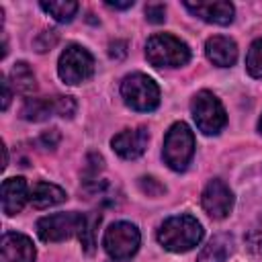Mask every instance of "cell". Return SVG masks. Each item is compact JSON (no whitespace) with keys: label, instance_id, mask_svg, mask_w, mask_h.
Returning a JSON list of instances; mask_svg holds the SVG:
<instances>
[{"label":"cell","instance_id":"1","mask_svg":"<svg viewBox=\"0 0 262 262\" xmlns=\"http://www.w3.org/2000/svg\"><path fill=\"white\" fill-rule=\"evenodd\" d=\"M203 237V225L192 215L168 217L158 229V242L170 252H188Z\"/></svg>","mask_w":262,"mask_h":262},{"label":"cell","instance_id":"2","mask_svg":"<svg viewBox=\"0 0 262 262\" xmlns=\"http://www.w3.org/2000/svg\"><path fill=\"white\" fill-rule=\"evenodd\" d=\"M145 57L156 68H180L188 63L190 49L170 33H156L145 43Z\"/></svg>","mask_w":262,"mask_h":262},{"label":"cell","instance_id":"3","mask_svg":"<svg viewBox=\"0 0 262 262\" xmlns=\"http://www.w3.org/2000/svg\"><path fill=\"white\" fill-rule=\"evenodd\" d=\"M121 96L127 106H131L133 111H139V113H149V111L158 108V104H160L158 84L141 72H135V74H129L123 78Z\"/></svg>","mask_w":262,"mask_h":262},{"label":"cell","instance_id":"4","mask_svg":"<svg viewBox=\"0 0 262 262\" xmlns=\"http://www.w3.org/2000/svg\"><path fill=\"white\" fill-rule=\"evenodd\" d=\"M162 156H164V162L176 172H182L188 166V162L194 156V133L186 123L180 121L168 129L164 137Z\"/></svg>","mask_w":262,"mask_h":262},{"label":"cell","instance_id":"5","mask_svg":"<svg viewBox=\"0 0 262 262\" xmlns=\"http://www.w3.org/2000/svg\"><path fill=\"white\" fill-rule=\"evenodd\" d=\"M190 111H192V119H194L199 131H203L205 135H217L227 123V115H225L223 104L209 90H201L192 98Z\"/></svg>","mask_w":262,"mask_h":262},{"label":"cell","instance_id":"6","mask_svg":"<svg viewBox=\"0 0 262 262\" xmlns=\"http://www.w3.org/2000/svg\"><path fill=\"white\" fill-rule=\"evenodd\" d=\"M139 244H141L139 229L129 221L113 223L102 237V246L113 260H129L139 250Z\"/></svg>","mask_w":262,"mask_h":262},{"label":"cell","instance_id":"7","mask_svg":"<svg viewBox=\"0 0 262 262\" xmlns=\"http://www.w3.org/2000/svg\"><path fill=\"white\" fill-rule=\"evenodd\" d=\"M86 223V215L70 211V213H55L41 217L37 221V233L43 242H61L74 235H80Z\"/></svg>","mask_w":262,"mask_h":262},{"label":"cell","instance_id":"8","mask_svg":"<svg viewBox=\"0 0 262 262\" xmlns=\"http://www.w3.org/2000/svg\"><path fill=\"white\" fill-rule=\"evenodd\" d=\"M57 74L66 84H80L94 74V57L80 45H68L59 55Z\"/></svg>","mask_w":262,"mask_h":262},{"label":"cell","instance_id":"9","mask_svg":"<svg viewBox=\"0 0 262 262\" xmlns=\"http://www.w3.org/2000/svg\"><path fill=\"white\" fill-rule=\"evenodd\" d=\"M201 203H203V209H205V213L209 217L223 219L233 209V192L229 190V186L223 180L213 178L205 186L203 196H201Z\"/></svg>","mask_w":262,"mask_h":262},{"label":"cell","instance_id":"10","mask_svg":"<svg viewBox=\"0 0 262 262\" xmlns=\"http://www.w3.org/2000/svg\"><path fill=\"white\" fill-rule=\"evenodd\" d=\"M147 141H149L147 129L137 127V129H125V131L117 133L111 139V145L123 160H135L145 151Z\"/></svg>","mask_w":262,"mask_h":262},{"label":"cell","instance_id":"11","mask_svg":"<svg viewBox=\"0 0 262 262\" xmlns=\"http://www.w3.org/2000/svg\"><path fill=\"white\" fill-rule=\"evenodd\" d=\"M0 262H35L33 242L16 231H6L0 246Z\"/></svg>","mask_w":262,"mask_h":262},{"label":"cell","instance_id":"12","mask_svg":"<svg viewBox=\"0 0 262 262\" xmlns=\"http://www.w3.org/2000/svg\"><path fill=\"white\" fill-rule=\"evenodd\" d=\"M184 8H188L194 16L213 23V25H229L233 20V4L225 0H215V2H184Z\"/></svg>","mask_w":262,"mask_h":262},{"label":"cell","instance_id":"13","mask_svg":"<svg viewBox=\"0 0 262 262\" xmlns=\"http://www.w3.org/2000/svg\"><path fill=\"white\" fill-rule=\"evenodd\" d=\"M205 53L207 57L219 66V68H229L235 63L237 59V45L233 39L223 37V35H215L211 39H207L205 43Z\"/></svg>","mask_w":262,"mask_h":262},{"label":"cell","instance_id":"14","mask_svg":"<svg viewBox=\"0 0 262 262\" xmlns=\"http://www.w3.org/2000/svg\"><path fill=\"white\" fill-rule=\"evenodd\" d=\"M27 201H29V192L25 178L16 176V178H6L2 182V211L6 215L20 213Z\"/></svg>","mask_w":262,"mask_h":262},{"label":"cell","instance_id":"15","mask_svg":"<svg viewBox=\"0 0 262 262\" xmlns=\"http://www.w3.org/2000/svg\"><path fill=\"white\" fill-rule=\"evenodd\" d=\"M66 199H68L66 190L51 182H37V184H33V188L29 192V201L35 209H47V207L63 203Z\"/></svg>","mask_w":262,"mask_h":262},{"label":"cell","instance_id":"16","mask_svg":"<svg viewBox=\"0 0 262 262\" xmlns=\"http://www.w3.org/2000/svg\"><path fill=\"white\" fill-rule=\"evenodd\" d=\"M231 250H233V237L229 233H217L199 252L196 262H225Z\"/></svg>","mask_w":262,"mask_h":262},{"label":"cell","instance_id":"17","mask_svg":"<svg viewBox=\"0 0 262 262\" xmlns=\"http://www.w3.org/2000/svg\"><path fill=\"white\" fill-rule=\"evenodd\" d=\"M10 82L14 86L16 92L20 94H33L35 88H37V82H35V74L31 70V66L27 61H16L10 70Z\"/></svg>","mask_w":262,"mask_h":262},{"label":"cell","instance_id":"18","mask_svg":"<svg viewBox=\"0 0 262 262\" xmlns=\"http://www.w3.org/2000/svg\"><path fill=\"white\" fill-rule=\"evenodd\" d=\"M20 115L27 121H45L51 115H55L53 98H27Z\"/></svg>","mask_w":262,"mask_h":262},{"label":"cell","instance_id":"19","mask_svg":"<svg viewBox=\"0 0 262 262\" xmlns=\"http://www.w3.org/2000/svg\"><path fill=\"white\" fill-rule=\"evenodd\" d=\"M41 8L47 12V14H51L57 23H70L74 16H76V12H78V2H74V0H57V2H41Z\"/></svg>","mask_w":262,"mask_h":262},{"label":"cell","instance_id":"20","mask_svg":"<svg viewBox=\"0 0 262 262\" xmlns=\"http://www.w3.org/2000/svg\"><path fill=\"white\" fill-rule=\"evenodd\" d=\"M246 70L252 78H262V37L250 45L246 55Z\"/></svg>","mask_w":262,"mask_h":262},{"label":"cell","instance_id":"21","mask_svg":"<svg viewBox=\"0 0 262 262\" xmlns=\"http://www.w3.org/2000/svg\"><path fill=\"white\" fill-rule=\"evenodd\" d=\"M98 223H100V215H98V213H90V215H86L84 229H82V233L78 235L86 252H92L94 246H96V227H98Z\"/></svg>","mask_w":262,"mask_h":262},{"label":"cell","instance_id":"22","mask_svg":"<svg viewBox=\"0 0 262 262\" xmlns=\"http://www.w3.org/2000/svg\"><path fill=\"white\" fill-rule=\"evenodd\" d=\"M57 31H53V29H45V31H41L39 35H37V39L33 41V45H35V49L39 51V53H43V51H49L55 43H57Z\"/></svg>","mask_w":262,"mask_h":262},{"label":"cell","instance_id":"23","mask_svg":"<svg viewBox=\"0 0 262 262\" xmlns=\"http://www.w3.org/2000/svg\"><path fill=\"white\" fill-rule=\"evenodd\" d=\"M53 104H55V115L59 117H74L76 113V100L72 96H53Z\"/></svg>","mask_w":262,"mask_h":262},{"label":"cell","instance_id":"24","mask_svg":"<svg viewBox=\"0 0 262 262\" xmlns=\"http://www.w3.org/2000/svg\"><path fill=\"white\" fill-rule=\"evenodd\" d=\"M100 170H102V158L98 154H90L86 158V164H84V178H86V182H94Z\"/></svg>","mask_w":262,"mask_h":262},{"label":"cell","instance_id":"25","mask_svg":"<svg viewBox=\"0 0 262 262\" xmlns=\"http://www.w3.org/2000/svg\"><path fill=\"white\" fill-rule=\"evenodd\" d=\"M139 186H141V190H143L145 194H149V196H158V194L166 192V186L160 184V182H158L156 178H151V176L139 178Z\"/></svg>","mask_w":262,"mask_h":262},{"label":"cell","instance_id":"26","mask_svg":"<svg viewBox=\"0 0 262 262\" xmlns=\"http://www.w3.org/2000/svg\"><path fill=\"white\" fill-rule=\"evenodd\" d=\"M145 16L149 23H164L166 18V6L162 2H149L145 6Z\"/></svg>","mask_w":262,"mask_h":262},{"label":"cell","instance_id":"27","mask_svg":"<svg viewBox=\"0 0 262 262\" xmlns=\"http://www.w3.org/2000/svg\"><path fill=\"white\" fill-rule=\"evenodd\" d=\"M248 246H250L252 252L262 254V227H254L248 233Z\"/></svg>","mask_w":262,"mask_h":262},{"label":"cell","instance_id":"28","mask_svg":"<svg viewBox=\"0 0 262 262\" xmlns=\"http://www.w3.org/2000/svg\"><path fill=\"white\" fill-rule=\"evenodd\" d=\"M39 143H41L43 147H51V149H53V147L59 143V131H57V129L43 131L41 137H39Z\"/></svg>","mask_w":262,"mask_h":262},{"label":"cell","instance_id":"29","mask_svg":"<svg viewBox=\"0 0 262 262\" xmlns=\"http://www.w3.org/2000/svg\"><path fill=\"white\" fill-rule=\"evenodd\" d=\"M108 55L113 57V59H123L125 55H127V43L125 41H113L111 45H108Z\"/></svg>","mask_w":262,"mask_h":262},{"label":"cell","instance_id":"30","mask_svg":"<svg viewBox=\"0 0 262 262\" xmlns=\"http://www.w3.org/2000/svg\"><path fill=\"white\" fill-rule=\"evenodd\" d=\"M0 86H2V111H6V108H8V104H10L12 92H10V84H8V80H6V78H2V80H0Z\"/></svg>","mask_w":262,"mask_h":262},{"label":"cell","instance_id":"31","mask_svg":"<svg viewBox=\"0 0 262 262\" xmlns=\"http://www.w3.org/2000/svg\"><path fill=\"white\" fill-rule=\"evenodd\" d=\"M106 6H111V8H131L133 0H127V2H111V0H106Z\"/></svg>","mask_w":262,"mask_h":262},{"label":"cell","instance_id":"32","mask_svg":"<svg viewBox=\"0 0 262 262\" xmlns=\"http://www.w3.org/2000/svg\"><path fill=\"white\" fill-rule=\"evenodd\" d=\"M258 129H260V133H262V117H260V121H258Z\"/></svg>","mask_w":262,"mask_h":262},{"label":"cell","instance_id":"33","mask_svg":"<svg viewBox=\"0 0 262 262\" xmlns=\"http://www.w3.org/2000/svg\"><path fill=\"white\" fill-rule=\"evenodd\" d=\"M111 262H127V260H111Z\"/></svg>","mask_w":262,"mask_h":262}]
</instances>
